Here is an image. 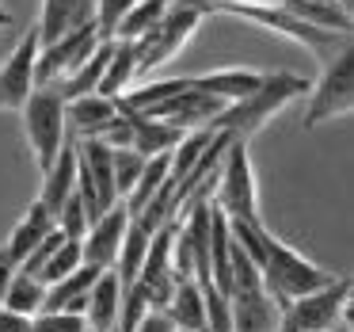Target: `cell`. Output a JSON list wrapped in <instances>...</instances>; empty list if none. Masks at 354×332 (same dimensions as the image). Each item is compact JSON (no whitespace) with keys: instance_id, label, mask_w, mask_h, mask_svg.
Listing matches in <instances>:
<instances>
[{"instance_id":"12","label":"cell","mask_w":354,"mask_h":332,"mask_svg":"<svg viewBox=\"0 0 354 332\" xmlns=\"http://www.w3.org/2000/svg\"><path fill=\"white\" fill-rule=\"evenodd\" d=\"M229 107V103H221L217 96H206V92H198V88H187V92H179V96H171V100H164L160 107H153L149 111V119H160V123H168V126H176V130H202V126H209L221 111Z\"/></svg>"},{"instance_id":"25","label":"cell","mask_w":354,"mask_h":332,"mask_svg":"<svg viewBox=\"0 0 354 332\" xmlns=\"http://www.w3.org/2000/svg\"><path fill=\"white\" fill-rule=\"evenodd\" d=\"M42 302H46V283L35 275H27V271H12L8 279V294H4V309H12V313H42Z\"/></svg>"},{"instance_id":"33","label":"cell","mask_w":354,"mask_h":332,"mask_svg":"<svg viewBox=\"0 0 354 332\" xmlns=\"http://www.w3.org/2000/svg\"><path fill=\"white\" fill-rule=\"evenodd\" d=\"M0 332H35V317L0 309Z\"/></svg>"},{"instance_id":"10","label":"cell","mask_w":354,"mask_h":332,"mask_svg":"<svg viewBox=\"0 0 354 332\" xmlns=\"http://www.w3.org/2000/svg\"><path fill=\"white\" fill-rule=\"evenodd\" d=\"M39 31L24 35L4 62H0V111H19L35 92V62H39Z\"/></svg>"},{"instance_id":"28","label":"cell","mask_w":354,"mask_h":332,"mask_svg":"<svg viewBox=\"0 0 354 332\" xmlns=\"http://www.w3.org/2000/svg\"><path fill=\"white\" fill-rule=\"evenodd\" d=\"M57 233L62 237H69V241H80L88 233V225H92V218H88V210H84V202H80V195L73 191L69 199H65V207L57 210Z\"/></svg>"},{"instance_id":"32","label":"cell","mask_w":354,"mask_h":332,"mask_svg":"<svg viewBox=\"0 0 354 332\" xmlns=\"http://www.w3.org/2000/svg\"><path fill=\"white\" fill-rule=\"evenodd\" d=\"M35 332H88V321L84 313L54 309V313H35Z\"/></svg>"},{"instance_id":"37","label":"cell","mask_w":354,"mask_h":332,"mask_svg":"<svg viewBox=\"0 0 354 332\" xmlns=\"http://www.w3.org/2000/svg\"><path fill=\"white\" fill-rule=\"evenodd\" d=\"M171 332H183V329H171Z\"/></svg>"},{"instance_id":"14","label":"cell","mask_w":354,"mask_h":332,"mask_svg":"<svg viewBox=\"0 0 354 332\" xmlns=\"http://www.w3.org/2000/svg\"><path fill=\"white\" fill-rule=\"evenodd\" d=\"M118 115V100L92 92V96H77V100L65 103V134L69 141H88L100 138V130Z\"/></svg>"},{"instance_id":"22","label":"cell","mask_w":354,"mask_h":332,"mask_svg":"<svg viewBox=\"0 0 354 332\" xmlns=\"http://www.w3.org/2000/svg\"><path fill=\"white\" fill-rule=\"evenodd\" d=\"M138 80V46L122 39H111V58H107V69H103V80L95 92L107 96V100H118L126 96Z\"/></svg>"},{"instance_id":"15","label":"cell","mask_w":354,"mask_h":332,"mask_svg":"<svg viewBox=\"0 0 354 332\" xmlns=\"http://www.w3.org/2000/svg\"><path fill=\"white\" fill-rule=\"evenodd\" d=\"M92 19H95V0H42L35 31H39V42L46 46V42L92 24Z\"/></svg>"},{"instance_id":"31","label":"cell","mask_w":354,"mask_h":332,"mask_svg":"<svg viewBox=\"0 0 354 332\" xmlns=\"http://www.w3.org/2000/svg\"><path fill=\"white\" fill-rule=\"evenodd\" d=\"M133 4L138 0H95V31H100V39H115V27L122 24V16Z\"/></svg>"},{"instance_id":"13","label":"cell","mask_w":354,"mask_h":332,"mask_svg":"<svg viewBox=\"0 0 354 332\" xmlns=\"http://www.w3.org/2000/svg\"><path fill=\"white\" fill-rule=\"evenodd\" d=\"M50 233H57V222H54V214H50L46 207H42L39 199L31 202V207H27V214L19 218L16 225H12V233H8V241H4V245H0V252L8 256L12 263H24L27 256L35 252V248L42 245V241L50 237Z\"/></svg>"},{"instance_id":"27","label":"cell","mask_w":354,"mask_h":332,"mask_svg":"<svg viewBox=\"0 0 354 332\" xmlns=\"http://www.w3.org/2000/svg\"><path fill=\"white\" fill-rule=\"evenodd\" d=\"M80 263H84V256H80V241L62 237V245L46 256V263L39 268V275H35V279H42V283L50 286V283H57V279H65L69 271H77Z\"/></svg>"},{"instance_id":"35","label":"cell","mask_w":354,"mask_h":332,"mask_svg":"<svg viewBox=\"0 0 354 332\" xmlns=\"http://www.w3.org/2000/svg\"><path fill=\"white\" fill-rule=\"evenodd\" d=\"M12 271H16V263H12L8 256L0 252V309H4V294H8V279H12Z\"/></svg>"},{"instance_id":"2","label":"cell","mask_w":354,"mask_h":332,"mask_svg":"<svg viewBox=\"0 0 354 332\" xmlns=\"http://www.w3.org/2000/svg\"><path fill=\"white\" fill-rule=\"evenodd\" d=\"M214 12L236 16V19H244V24H255V27H263V31H274V35H282V39L297 42V46H305L313 58H320V65L328 62V58H335L343 46H351V35L316 27V24H308V19H301L297 12L282 8V4H217Z\"/></svg>"},{"instance_id":"5","label":"cell","mask_w":354,"mask_h":332,"mask_svg":"<svg viewBox=\"0 0 354 332\" xmlns=\"http://www.w3.org/2000/svg\"><path fill=\"white\" fill-rule=\"evenodd\" d=\"M308 107H305V130L331 123V119H346L354 111V58L351 46H343L335 58L324 62V73L316 85H308Z\"/></svg>"},{"instance_id":"18","label":"cell","mask_w":354,"mask_h":332,"mask_svg":"<svg viewBox=\"0 0 354 332\" xmlns=\"http://www.w3.org/2000/svg\"><path fill=\"white\" fill-rule=\"evenodd\" d=\"M160 313L183 332L206 329V294H202V283L198 279H176V286H171Z\"/></svg>"},{"instance_id":"6","label":"cell","mask_w":354,"mask_h":332,"mask_svg":"<svg viewBox=\"0 0 354 332\" xmlns=\"http://www.w3.org/2000/svg\"><path fill=\"white\" fill-rule=\"evenodd\" d=\"M19 115H24V134L39 168H50L54 157L62 153V146L69 141V134H65V100L50 85H42L27 96Z\"/></svg>"},{"instance_id":"19","label":"cell","mask_w":354,"mask_h":332,"mask_svg":"<svg viewBox=\"0 0 354 332\" xmlns=\"http://www.w3.org/2000/svg\"><path fill=\"white\" fill-rule=\"evenodd\" d=\"M77 191V146L65 141L62 153L54 157L50 168H42V191H39V202L57 218V210L65 207V199Z\"/></svg>"},{"instance_id":"16","label":"cell","mask_w":354,"mask_h":332,"mask_svg":"<svg viewBox=\"0 0 354 332\" xmlns=\"http://www.w3.org/2000/svg\"><path fill=\"white\" fill-rule=\"evenodd\" d=\"M267 73L259 69H248V65H229V69H214V73H202L194 77V88L206 96H217L221 103H240L263 85Z\"/></svg>"},{"instance_id":"30","label":"cell","mask_w":354,"mask_h":332,"mask_svg":"<svg viewBox=\"0 0 354 332\" xmlns=\"http://www.w3.org/2000/svg\"><path fill=\"white\" fill-rule=\"evenodd\" d=\"M202 294H206V332H232V306L229 298H225L221 290H214V286H202Z\"/></svg>"},{"instance_id":"7","label":"cell","mask_w":354,"mask_h":332,"mask_svg":"<svg viewBox=\"0 0 354 332\" xmlns=\"http://www.w3.org/2000/svg\"><path fill=\"white\" fill-rule=\"evenodd\" d=\"M202 19L206 16H202L198 8H191V4H183V0H179V4H168V12L160 16V24H156L145 39L133 42V46H138V77L168 65L171 58L191 42V35L202 27Z\"/></svg>"},{"instance_id":"24","label":"cell","mask_w":354,"mask_h":332,"mask_svg":"<svg viewBox=\"0 0 354 332\" xmlns=\"http://www.w3.org/2000/svg\"><path fill=\"white\" fill-rule=\"evenodd\" d=\"M149 241H153V229H149L141 218L130 214L126 233H122V245H118V260H115V268H111L118 279H122V286H130L133 279H138L141 260H145V252H149Z\"/></svg>"},{"instance_id":"34","label":"cell","mask_w":354,"mask_h":332,"mask_svg":"<svg viewBox=\"0 0 354 332\" xmlns=\"http://www.w3.org/2000/svg\"><path fill=\"white\" fill-rule=\"evenodd\" d=\"M171 329H176V324H171L160 309H153V313H145V321H141L133 332H171Z\"/></svg>"},{"instance_id":"3","label":"cell","mask_w":354,"mask_h":332,"mask_svg":"<svg viewBox=\"0 0 354 332\" xmlns=\"http://www.w3.org/2000/svg\"><path fill=\"white\" fill-rule=\"evenodd\" d=\"M217 210L229 222H263L259 214V184H255V168L248 157V141H229L221 157V168L214 180V195H209Z\"/></svg>"},{"instance_id":"11","label":"cell","mask_w":354,"mask_h":332,"mask_svg":"<svg viewBox=\"0 0 354 332\" xmlns=\"http://www.w3.org/2000/svg\"><path fill=\"white\" fill-rule=\"evenodd\" d=\"M126 222H130V210H126L122 199H118L111 210H103V214L88 225L84 237H80V256H84V263H92V268H100V271L115 268L118 245H122V233H126Z\"/></svg>"},{"instance_id":"21","label":"cell","mask_w":354,"mask_h":332,"mask_svg":"<svg viewBox=\"0 0 354 332\" xmlns=\"http://www.w3.org/2000/svg\"><path fill=\"white\" fill-rule=\"evenodd\" d=\"M130 115V149L141 157H160V153H171L183 138V130L160 123V119H149V115H138V111H126Z\"/></svg>"},{"instance_id":"23","label":"cell","mask_w":354,"mask_h":332,"mask_svg":"<svg viewBox=\"0 0 354 332\" xmlns=\"http://www.w3.org/2000/svg\"><path fill=\"white\" fill-rule=\"evenodd\" d=\"M107 58H111V39H103L100 46H95V54L88 58L84 65H77L73 73H65L62 80H54V92L62 96L65 103L69 100H77V96H92L95 88H100V80H103V69H107Z\"/></svg>"},{"instance_id":"36","label":"cell","mask_w":354,"mask_h":332,"mask_svg":"<svg viewBox=\"0 0 354 332\" xmlns=\"http://www.w3.org/2000/svg\"><path fill=\"white\" fill-rule=\"evenodd\" d=\"M328 332H354V324H351V313H343V317H339V321L331 324Z\"/></svg>"},{"instance_id":"26","label":"cell","mask_w":354,"mask_h":332,"mask_svg":"<svg viewBox=\"0 0 354 332\" xmlns=\"http://www.w3.org/2000/svg\"><path fill=\"white\" fill-rule=\"evenodd\" d=\"M168 4H171V0H138V4L122 16V24L115 27V39H122V42L145 39V35L160 24V16L168 12Z\"/></svg>"},{"instance_id":"1","label":"cell","mask_w":354,"mask_h":332,"mask_svg":"<svg viewBox=\"0 0 354 332\" xmlns=\"http://www.w3.org/2000/svg\"><path fill=\"white\" fill-rule=\"evenodd\" d=\"M305 92H308V80L297 77V73H267L263 85L255 88L248 100L229 103V107L209 123V130H221V134H229V138H236V141H252L286 103L297 100V96H305Z\"/></svg>"},{"instance_id":"38","label":"cell","mask_w":354,"mask_h":332,"mask_svg":"<svg viewBox=\"0 0 354 332\" xmlns=\"http://www.w3.org/2000/svg\"><path fill=\"white\" fill-rule=\"evenodd\" d=\"M198 332H206V329H198Z\"/></svg>"},{"instance_id":"20","label":"cell","mask_w":354,"mask_h":332,"mask_svg":"<svg viewBox=\"0 0 354 332\" xmlns=\"http://www.w3.org/2000/svg\"><path fill=\"white\" fill-rule=\"evenodd\" d=\"M100 279V268L92 263H80L77 271H69L65 279L46 286V302H42V313H54V309H65V313H84L88 306V290Z\"/></svg>"},{"instance_id":"8","label":"cell","mask_w":354,"mask_h":332,"mask_svg":"<svg viewBox=\"0 0 354 332\" xmlns=\"http://www.w3.org/2000/svg\"><path fill=\"white\" fill-rule=\"evenodd\" d=\"M77 146V195L84 202L88 218H100L103 210H111L118 202L115 191V149H107L103 141H73Z\"/></svg>"},{"instance_id":"9","label":"cell","mask_w":354,"mask_h":332,"mask_svg":"<svg viewBox=\"0 0 354 332\" xmlns=\"http://www.w3.org/2000/svg\"><path fill=\"white\" fill-rule=\"evenodd\" d=\"M100 31H95V19L84 27H77V31L62 35V39L46 42V46H39V62H35V85H54V80H62L65 73H73L77 65H84L88 58L95 54V46H100Z\"/></svg>"},{"instance_id":"17","label":"cell","mask_w":354,"mask_h":332,"mask_svg":"<svg viewBox=\"0 0 354 332\" xmlns=\"http://www.w3.org/2000/svg\"><path fill=\"white\" fill-rule=\"evenodd\" d=\"M118 306H122V279L115 271H100V279L88 290V306H84L88 332H115Z\"/></svg>"},{"instance_id":"29","label":"cell","mask_w":354,"mask_h":332,"mask_svg":"<svg viewBox=\"0 0 354 332\" xmlns=\"http://www.w3.org/2000/svg\"><path fill=\"white\" fill-rule=\"evenodd\" d=\"M145 161L149 157L133 153V149H115V161L111 164H115V191H118V199H126V195L133 191V184H138Z\"/></svg>"},{"instance_id":"4","label":"cell","mask_w":354,"mask_h":332,"mask_svg":"<svg viewBox=\"0 0 354 332\" xmlns=\"http://www.w3.org/2000/svg\"><path fill=\"white\" fill-rule=\"evenodd\" d=\"M351 294V275H335L328 286H316L301 298H290L282 306V317H278V332H328L346 313Z\"/></svg>"}]
</instances>
